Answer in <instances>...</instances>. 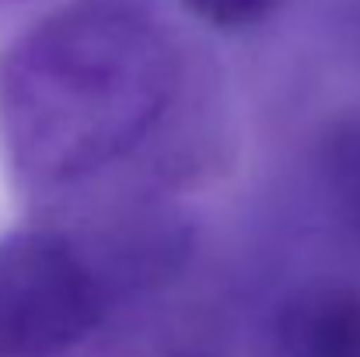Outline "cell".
Listing matches in <instances>:
<instances>
[{"label": "cell", "instance_id": "cell-1", "mask_svg": "<svg viewBox=\"0 0 360 357\" xmlns=\"http://www.w3.org/2000/svg\"><path fill=\"white\" fill-rule=\"evenodd\" d=\"M214 147V81L158 0H63L0 49V158L53 221L161 207Z\"/></svg>", "mask_w": 360, "mask_h": 357}, {"label": "cell", "instance_id": "cell-5", "mask_svg": "<svg viewBox=\"0 0 360 357\" xmlns=\"http://www.w3.org/2000/svg\"><path fill=\"white\" fill-rule=\"evenodd\" d=\"M179 4L214 28H248L269 18L280 0H179Z\"/></svg>", "mask_w": 360, "mask_h": 357}, {"label": "cell", "instance_id": "cell-2", "mask_svg": "<svg viewBox=\"0 0 360 357\" xmlns=\"http://www.w3.org/2000/svg\"><path fill=\"white\" fill-rule=\"evenodd\" d=\"M193 235L168 207H133L0 235V357H67L122 301L186 266Z\"/></svg>", "mask_w": 360, "mask_h": 357}, {"label": "cell", "instance_id": "cell-3", "mask_svg": "<svg viewBox=\"0 0 360 357\" xmlns=\"http://www.w3.org/2000/svg\"><path fill=\"white\" fill-rule=\"evenodd\" d=\"M255 357H360V291L343 284H311L287 294Z\"/></svg>", "mask_w": 360, "mask_h": 357}, {"label": "cell", "instance_id": "cell-4", "mask_svg": "<svg viewBox=\"0 0 360 357\" xmlns=\"http://www.w3.org/2000/svg\"><path fill=\"white\" fill-rule=\"evenodd\" d=\"M315 175L333 218L360 242V113L326 126L315 147Z\"/></svg>", "mask_w": 360, "mask_h": 357}]
</instances>
